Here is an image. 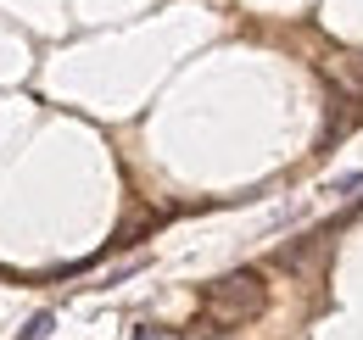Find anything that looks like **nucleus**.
Wrapping results in <instances>:
<instances>
[{
	"label": "nucleus",
	"instance_id": "obj_1",
	"mask_svg": "<svg viewBox=\"0 0 363 340\" xmlns=\"http://www.w3.org/2000/svg\"><path fill=\"white\" fill-rule=\"evenodd\" d=\"M263 273L257 268H240V273H229L218 285H207V296H201V324L207 329H235V324H252L257 312H263Z\"/></svg>",
	"mask_w": 363,
	"mask_h": 340
},
{
	"label": "nucleus",
	"instance_id": "obj_2",
	"mask_svg": "<svg viewBox=\"0 0 363 340\" xmlns=\"http://www.w3.org/2000/svg\"><path fill=\"white\" fill-rule=\"evenodd\" d=\"M50 329H56V312H34V318L23 324V335H17V340H50Z\"/></svg>",
	"mask_w": 363,
	"mask_h": 340
},
{
	"label": "nucleus",
	"instance_id": "obj_3",
	"mask_svg": "<svg viewBox=\"0 0 363 340\" xmlns=\"http://www.w3.org/2000/svg\"><path fill=\"white\" fill-rule=\"evenodd\" d=\"M363 184V173H347V178H335V184H330V196H347V190H358Z\"/></svg>",
	"mask_w": 363,
	"mask_h": 340
}]
</instances>
